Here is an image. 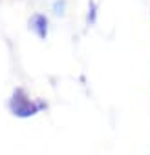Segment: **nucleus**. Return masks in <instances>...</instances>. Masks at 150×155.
I'll return each instance as SVG.
<instances>
[{
	"mask_svg": "<svg viewBox=\"0 0 150 155\" xmlns=\"http://www.w3.org/2000/svg\"><path fill=\"white\" fill-rule=\"evenodd\" d=\"M90 11H92V13H90V17H88V20H90V22H94V20H95V6H94V4L90 6Z\"/></svg>",
	"mask_w": 150,
	"mask_h": 155,
	"instance_id": "obj_4",
	"label": "nucleus"
},
{
	"mask_svg": "<svg viewBox=\"0 0 150 155\" xmlns=\"http://www.w3.org/2000/svg\"><path fill=\"white\" fill-rule=\"evenodd\" d=\"M55 9H57V11H55L57 15H62V13H64V11H62V9H64V2H57V4H55Z\"/></svg>",
	"mask_w": 150,
	"mask_h": 155,
	"instance_id": "obj_3",
	"label": "nucleus"
},
{
	"mask_svg": "<svg viewBox=\"0 0 150 155\" xmlns=\"http://www.w3.org/2000/svg\"><path fill=\"white\" fill-rule=\"evenodd\" d=\"M11 108H13L15 115H20V117H28V115H33L35 113V106L29 101H26L20 91L15 95V99L11 102Z\"/></svg>",
	"mask_w": 150,
	"mask_h": 155,
	"instance_id": "obj_1",
	"label": "nucleus"
},
{
	"mask_svg": "<svg viewBox=\"0 0 150 155\" xmlns=\"http://www.w3.org/2000/svg\"><path fill=\"white\" fill-rule=\"evenodd\" d=\"M29 26H31V29L40 38H46V33H48V18L44 15H33L31 20H29Z\"/></svg>",
	"mask_w": 150,
	"mask_h": 155,
	"instance_id": "obj_2",
	"label": "nucleus"
}]
</instances>
